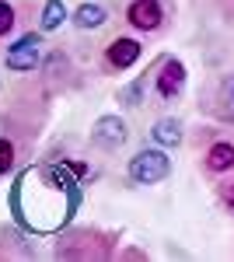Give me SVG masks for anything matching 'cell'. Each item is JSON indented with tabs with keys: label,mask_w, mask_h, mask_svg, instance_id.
<instances>
[{
	"label": "cell",
	"mask_w": 234,
	"mask_h": 262,
	"mask_svg": "<svg viewBox=\"0 0 234 262\" xmlns=\"http://www.w3.org/2000/svg\"><path fill=\"white\" fill-rule=\"evenodd\" d=\"M35 77H39V84L49 91V95H53V98L67 95V91H77L80 84H84V74H80L74 53H70L63 42L46 46L42 63H39V70H35Z\"/></svg>",
	"instance_id": "cell-1"
},
{
	"label": "cell",
	"mask_w": 234,
	"mask_h": 262,
	"mask_svg": "<svg viewBox=\"0 0 234 262\" xmlns=\"http://www.w3.org/2000/svg\"><path fill=\"white\" fill-rule=\"evenodd\" d=\"M119 234L101 231V227H70L63 231L53 245L56 259H109L116 252Z\"/></svg>",
	"instance_id": "cell-2"
},
{
	"label": "cell",
	"mask_w": 234,
	"mask_h": 262,
	"mask_svg": "<svg viewBox=\"0 0 234 262\" xmlns=\"http://www.w3.org/2000/svg\"><path fill=\"white\" fill-rule=\"evenodd\" d=\"M46 32L39 28H28V32H21L18 39H11L4 46V70L7 74H14V77H28V74H35L42 63V53H46Z\"/></svg>",
	"instance_id": "cell-3"
},
{
	"label": "cell",
	"mask_w": 234,
	"mask_h": 262,
	"mask_svg": "<svg viewBox=\"0 0 234 262\" xmlns=\"http://www.w3.org/2000/svg\"><path fill=\"white\" fill-rule=\"evenodd\" d=\"M185 63L178 56H161V60L151 67V95H154L157 105H172L185 95Z\"/></svg>",
	"instance_id": "cell-4"
},
{
	"label": "cell",
	"mask_w": 234,
	"mask_h": 262,
	"mask_svg": "<svg viewBox=\"0 0 234 262\" xmlns=\"http://www.w3.org/2000/svg\"><path fill=\"white\" fill-rule=\"evenodd\" d=\"M143 56V42L133 35H112V39L101 46V56H98V74L101 77H119L126 74L130 67H137V60Z\"/></svg>",
	"instance_id": "cell-5"
},
{
	"label": "cell",
	"mask_w": 234,
	"mask_h": 262,
	"mask_svg": "<svg viewBox=\"0 0 234 262\" xmlns=\"http://www.w3.org/2000/svg\"><path fill=\"white\" fill-rule=\"evenodd\" d=\"M126 175L137 185H157V182H164L172 175V158H168L164 147H143V150H137L130 158Z\"/></svg>",
	"instance_id": "cell-6"
},
{
	"label": "cell",
	"mask_w": 234,
	"mask_h": 262,
	"mask_svg": "<svg viewBox=\"0 0 234 262\" xmlns=\"http://www.w3.org/2000/svg\"><path fill=\"white\" fill-rule=\"evenodd\" d=\"M42 0H0V49L21 32L35 28Z\"/></svg>",
	"instance_id": "cell-7"
},
{
	"label": "cell",
	"mask_w": 234,
	"mask_h": 262,
	"mask_svg": "<svg viewBox=\"0 0 234 262\" xmlns=\"http://www.w3.org/2000/svg\"><path fill=\"white\" fill-rule=\"evenodd\" d=\"M130 140V122L116 116V112H105V116H98L91 122V133H88V143L101 150V154H116L122 150V143Z\"/></svg>",
	"instance_id": "cell-8"
},
{
	"label": "cell",
	"mask_w": 234,
	"mask_h": 262,
	"mask_svg": "<svg viewBox=\"0 0 234 262\" xmlns=\"http://www.w3.org/2000/svg\"><path fill=\"white\" fill-rule=\"evenodd\" d=\"M122 18L140 35H157L168 25V7H164V0H130Z\"/></svg>",
	"instance_id": "cell-9"
},
{
	"label": "cell",
	"mask_w": 234,
	"mask_h": 262,
	"mask_svg": "<svg viewBox=\"0 0 234 262\" xmlns=\"http://www.w3.org/2000/svg\"><path fill=\"white\" fill-rule=\"evenodd\" d=\"M199 168L206 171V175H227L234 171V140L231 137H214V140L203 147V154H199Z\"/></svg>",
	"instance_id": "cell-10"
},
{
	"label": "cell",
	"mask_w": 234,
	"mask_h": 262,
	"mask_svg": "<svg viewBox=\"0 0 234 262\" xmlns=\"http://www.w3.org/2000/svg\"><path fill=\"white\" fill-rule=\"evenodd\" d=\"M70 25L77 32H98V28L109 25V7L98 4V0H80L77 7L70 11Z\"/></svg>",
	"instance_id": "cell-11"
},
{
	"label": "cell",
	"mask_w": 234,
	"mask_h": 262,
	"mask_svg": "<svg viewBox=\"0 0 234 262\" xmlns=\"http://www.w3.org/2000/svg\"><path fill=\"white\" fill-rule=\"evenodd\" d=\"M67 18H70V14H67V4H63V0H42L35 28L46 32V35H53V32H59V28L67 25Z\"/></svg>",
	"instance_id": "cell-12"
},
{
	"label": "cell",
	"mask_w": 234,
	"mask_h": 262,
	"mask_svg": "<svg viewBox=\"0 0 234 262\" xmlns=\"http://www.w3.org/2000/svg\"><path fill=\"white\" fill-rule=\"evenodd\" d=\"M147 88H151V67H147L140 77H133L130 84L119 88V95H116L119 105H122V108H140L143 101H151V98H147Z\"/></svg>",
	"instance_id": "cell-13"
},
{
	"label": "cell",
	"mask_w": 234,
	"mask_h": 262,
	"mask_svg": "<svg viewBox=\"0 0 234 262\" xmlns=\"http://www.w3.org/2000/svg\"><path fill=\"white\" fill-rule=\"evenodd\" d=\"M151 137H154L157 147H164V150H172V147H178L182 143V119H175V116H164V119L154 122V129H151Z\"/></svg>",
	"instance_id": "cell-14"
},
{
	"label": "cell",
	"mask_w": 234,
	"mask_h": 262,
	"mask_svg": "<svg viewBox=\"0 0 234 262\" xmlns=\"http://www.w3.org/2000/svg\"><path fill=\"white\" fill-rule=\"evenodd\" d=\"M217 200H220V206H224V213H231V217H234V182H220Z\"/></svg>",
	"instance_id": "cell-15"
},
{
	"label": "cell",
	"mask_w": 234,
	"mask_h": 262,
	"mask_svg": "<svg viewBox=\"0 0 234 262\" xmlns=\"http://www.w3.org/2000/svg\"><path fill=\"white\" fill-rule=\"evenodd\" d=\"M224 98H227V105H231V112H234V77L227 81V91H224Z\"/></svg>",
	"instance_id": "cell-16"
},
{
	"label": "cell",
	"mask_w": 234,
	"mask_h": 262,
	"mask_svg": "<svg viewBox=\"0 0 234 262\" xmlns=\"http://www.w3.org/2000/svg\"><path fill=\"white\" fill-rule=\"evenodd\" d=\"M4 91H7V84H4V74H0V98H4Z\"/></svg>",
	"instance_id": "cell-17"
}]
</instances>
